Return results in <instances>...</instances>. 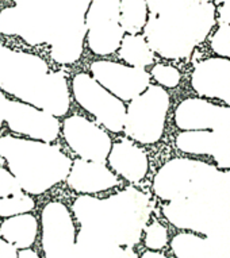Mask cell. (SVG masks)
Masks as SVG:
<instances>
[{"label": "cell", "mask_w": 230, "mask_h": 258, "mask_svg": "<svg viewBox=\"0 0 230 258\" xmlns=\"http://www.w3.org/2000/svg\"><path fill=\"white\" fill-rule=\"evenodd\" d=\"M210 46L215 54L230 59V25L221 23V26L211 37Z\"/></svg>", "instance_id": "cell-30"}, {"label": "cell", "mask_w": 230, "mask_h": 258, "mask_svg": "<svg viewBox=\"0 0 230 258\" xmlns=\"http://www.w3.org/2000/svg\"><path fill=\"white\" fill-rule=\"evenodd\" d=\"M3 96H5V93H3V92H2V89H0V99H2V98H3Z\"/></svg>", "instance_id": "cell-37"}, {"label": "cell", "mask_w": 230, "mask_h": 258, "mask_svg": "<svg viewBox=\"0 0 230 258\" xmlns=\"http://www.w3.org/2000/svg\"><path fill=\"white\" fill-rule=\"evenodd\" d=\"M3 119L10 130L30 140L53 142L60 134L61 124L54 115L25 102L0 99Z\"/></svg>", "instance_id": "cell-12"}, {"label": "cell", "mask_w": 230, "mask_h": 258, "mask_svg": "<svg viewBox=\"0 0 230 258\" xmlns=\"http://www.w3.org/2000/svg\"><path fill=\"white\" fill-rule=\"evenodd\" d=\"M38 235V220L30 214L6 218L0 224V237L10 242L17 249H27L33 246Z\"/></svg>", "instance_id": "cell-22"}, {"label": "cell", "mask_w": 230, "mask_h": 258, "mask_svg": "<svg viewBox=\"0 0 230 258\" xmlns=\"http://www.w3.org/2000/svg\"><path fill=\"white\" fill-rule=\"evenodd\" d=\"M168 243V231L160 222H153L146 227L145 245L150 250H161Z\"/></svg>", "instance_id": "cell-29"}, {"label": "cell", "mask_w": 230, "mask_h": 258, "mask_svg": "<svg viewBox=\"0 0 230 258\" xmlns=\"http://www.w3.org/2000/svg\"><path fill=\"white\" fill-rule=\"evenodd\" d=\"M210 2L213 0H146V6L149 15H164Z\"/></svg>", "instance_id": "cell-27"}, {"label": "cell", "mask_w": 230, "mask_h": 258, "mask_svg": "<svg viewBox=\"0 0 230 258\" xmlns=\"http://www.w3.org/2000/svg\"><path fill=\"white\" fill-rule=\"evenodd\" d=\"M3 123H5V119H3V111H2V106H0V127L3 126Z\"/></svg>", "instance_id": "cell-36"}, {"label": "cell", "mask_w": 230, "mask_h": 258, "mask_svg": "<svg viewBox=\"0 0 230 258\" xmlns=\"http://www.w3.org/2000/svg\"><path fill=\"white\" fill-rule=\"evenodd\" d=\"M67 184L71 189L79 194L92 195L104 192L120 185L118 177L108 169L104 162L87 161L83 158L73 161L69 170Z\"/></svg>", "instance_id": "cell-19"}, {"label": "cell", "mask_w": 230, "mask_h": 258, "mask_svg": "<svg viewBox=\"0 0 230 258\" xmlns=\"http://www.w3.org/2000/svg\"><path fill=\"white\" fill-rule=\"evenodd\" d=\"M170 247L178 258H230V241L195 234H178Z\"/></svg>", "instance_id": "cell-21"}, {"label": "cell", "mask_w": 230, "mask_h": 258, "mask_svg": "<svg viewBox=\"0 0 230 258\" xmlns=\"http://www.w3.org/2000/svg\"><path fill=\"white\" fill-rule=\"evenodd\" d=\"M175 123L183 132L213 130L230 134V107L202 98L186 99L176 107Z\"/></svg>", "instance_id": "cell-16"}, {"label": "cell", "mask_w": 230, "mask_h": 258, "mask_svg": "<svg viewBox=\"0 0 230 258\" xmlns=\"http://www.w3.org/2000/svg\"><path fill=\"white\" fill-rule=\"evenodd\" d=\"M0 258H18L17 247L3 238H0Z\"/></svg>", "instance_id": "cell-32"}, {"label": "cell", "mask_w": 230, "mask_h": 258, "mask_svg": "<svg viewBox=\"0 0 230 258\" xmlns=\"http://www.w3.org/2000/svg\"><path fill=\"white\" fill-rule=\"evenodd\" d=\"M35 202L29 195H15L0 199V218L21 215L34 210Z\"/></svg>", "instance_id": "cell-26"}, {"label": "cell", "mask_w": 230, "mask_h": 258, "mask_svg": "<svg viewBox=\"0 0 230 258\" xmlns=\"http://www.w3.org/2000/svg\"><path fill=\"white\" fill-rule=\"evenodd\" d=\"M152 76L158 84L165 88H175L182 80V73L170 65L157 63L152 69Z\"/></svg>", "instance_id": "cell-28"}, {"label": "cell", "mask_w": 230, "mask_h": 258, "mask_svg": "<svg viewBox=\"0 0 230 258\" xmlns=\"http://www.w3.org/2000/svg\"><path fill=\"white\" fill-rule=\"evenodd\" d=\"M91 73L99 84L121 100H133L150 84V75L145 69L104 59L91 63Z\"/></svg>", "instance_id": "cell-15"}, {"label": "cell", "mask_w": 230, "mask_h": 258, "mask_svg": "<svg viewBox=\"0 0 230 258\" xmlns=\"http://www.w3.org/2000/svg\"><path fill=\"white\" fill-rule=\"evenodd\" d=\"M169 104V95L164 87L149 85L126 108V136L140 144H156L164 133Z\"/></svg>", "instance_id": "cell-8"}, {"label": "cell", "mask_w": 230, "mask_h": 258, "mask_svg": "<svg viewBox=\"0 0 230 258\" xmlns=\"http://www.w3.org/2000/svg\"><path fill=\"white\" fill-rule=\"evenodd\" d=\"M72 91L79 106L90 112L107 130L112 133L124 130L126 119L125 104L94 77L87 73L76 75L72 80Z\"/></svg>", "instance_id": "cell-10"}, {"label": "cell", "mask_w": 230, "mask_h": 258, "mask_svg": "<svg viewBox=\"0 0 230 258\" xmlns=\"http://www.w3.org/2000/svg\"><path fill=\"white\" fill-rule=\"evenodd\" d=\"M87 43L98 55L112 54L125 37L121 25V0H92L85 14Z\"/></svg>", "instance_id": "cell-11"}, {"label": "cell", "mask_w": 230, "mask_h": 258, "mask_svg": "<svg viewBox=\"0 0 230 258\" xmlns=\"http://www.w3.org/2000/svg\"><path fill=\"white\" fill-rule=\"evenodd\" d=\"M153 53L144 35L128 34L121 42L120 57L125 62L136 68L145 69L148 65L153 63Z\"/></svg>", "instance_id": "cell-24"}, {"label": "cell", "mask_w": 230, "mask_h": 258, "mask_svg": "<svg viewBox=\"0 0 230 258\" xmlns=\"http://www.w3.org/2000/svg\"><path fill=\"white\" fill-rule=\"evenodd\" d=\"M21 194L22 188L14 174L5 168H0V199Z\"/></svg>", "instance_id": "cell-31"}, {"label": "cell", "mask_w": 230, "mask_h": 258, "mask_svg": "<svg viewBox=\"0 0 230 258\" xmlns=\"http://www.w3.org/2000/svg\"><path fill=\"white\" fill-rule=\"evenodd\" d=\"M0 158L30 195H41L64 181L72 166V160L51 142L11 136L0 137Z\"/></svg>", "instance_id": "cell-3"}, {"label": "cell", "mask_w": 230, "mask_h": 258, "mask_svg": "<svg viewBox=\"0 0 230 258\" xmlns=\"http://www.w3.org/2000/svg\"><path fill=\"white\" fill-rule=\"evenodd\" d=\"M176 148L188 154L211 156L222 169H230V134L210 130H190L176 137Z\"/></svg>", "instance_id": "cell-18"}, {"label": "cell", "mask_w": 230, "mask_h": 258, "mask_svg": "<svg viewBox=\"0 0 230 258\" xmlns=\"http://www.w3.org/2000/svg\"><path fill=\"white\" fill-rule=\"evenodd\" d=\"M141 258H170V257H166V255L158 253V251H156V250H149V251H145V253L142 254V257Z\"/></svg>", "instance_id": "cell-35"}, {"label": "cell", "mask_w": 230, "mask_h": 258, "mask_svg": "<svg viewBox=\"0 0 230 258\" xmlns=\"http://www.w3.org/2000/svg\"><path fill=\"white\" fill-rule=\"evenodd\" d=\"M215 6L210 3L164 15H149L144 27L150 49L168 59L190 57L215 25Z\"/></svg>", "instance_id": "cell-4"}, {"label": "cell", "mask_w": 230, "mask_h": 258, "mask_svg": "<svg viewBox=\"0 0 230 258\" xmlns=\"http://www.w3.org/2000/svg\"><path fill=\"white\" fill-rule=\"evenodd\" d=\"M67 144L77 156L87 161L104 162L112 148L110 136L90 119L72 115L63 123Z\"/></svg>", "instance_id": "cell-14"}, {"label": "cell", "mask_w": 230, "mask_h": 258, "mask_svg": "<svg viewBox=\"0 0 230 258\" xmlns=\"http://www.w3.org/2000/svg\"><path fill=\"white\" fill-rule=\"evenodd\" d=\"M18 258H41L38 255V253L37 251H34V250L31 249H21L19 251H18Z\"/></svg>", "instance_id": "cell-34"}, {"label": "cell", "mask_w": 230, "mask_h": 258, "mask_svg": "<svg viewBox=\"0 0 230 258\" xmlns=\"http://www.w3.org/2000/svg\"><path fill=\"white\" fill-rule=\"evenodd\" d=\"M219 21L230 25V0H223V5L219 10Z\"/></svg>", "instance_id": "cell-33"}, {"label": "cell", "mask_w": 230, "mask_h": 258, "mask_svg": "<svg viewBox=\"0 0 230 258\" xmlns=\"http://www.w3.org/2000/svg\"><path fill=\"white\" fill-rule=\"evenodd\" d=\"M0 89L55 118L64 116L71 106L64 73L51 71L38 55L3 45H0Z\"/></svg>", "instance_id": "cell-2"}, {"label": "cell", "mask_w": 230, "mask_h": 258, "mask_svg": "<svg viewBox=\"0 0 230 258\" xmlns=\"http://www.w3.org/2000/svg\"><path fill=\"white\" fill-rule=\"evenodd\" d=\"M148 21L146 0H121V25L129 34H137Z\"/></svg>", "instance_id": "cell-25"}, {"label": "cell", "mask_w": 230, "mask_h": 258, "mask_svg": "<svg viewBox=\"0 0 230 258\" xmlns=\"http://www.w3.org/2000/svg\"><path fill=\"white\" fill-rule=\"evenodd\" d=\"M108 164L115 173L130 182L141 181L149 169L145 152L128 140L112 145L108 154Z\"/></svg>", "instance_id": "cell-20"}, {"label": "cell", "mask_w": 230, "mask_h": 258, "mask_svg": "<svg viewBox=\"0 0 230 258\" xmlns=\"http://www.w3.org/2000/svg\"><path fill=\"white\" fill-rule=\"evenodd\" d=\"M169 223L223 241H230V173L206 189L162 208Z\"/></svg>", "instance_id": "cell-5"}, {"label": "cell", "mask_w": 230, "mask_h": 258, "mask_svg": "<svg viewBox=\"0 0 230 258\" xmlns=\"http://www.w3.org/2000/svg\"><path fill=\"white\" fill-rule=\"evenodd\" d=\"M191 85L202 98L218 99L230 106V59L210 57L198 62L192 71Z\"/></svg>", "instance_id": "cell-17"}, {"label": "cell", "mask_w": 230, "mask_h": 258, "mask_svg": "<svg viewBox=\"0 0 230 258\" xmlns=\"http://www.w3.org/2000/svg\"><path fill=\"white\" fill-rule=\"evenodd\" d=\"M0 13V33L18 35L30 45L49 43L57 23V0H14Z\"/></svg>", "instance_id": "cell-7"}, {"label": "cell", "mask_w": 230, "mask_h": 258, "mask_svg": "<svg viewBox=\"0 0 230 258\" xmlns=\"http://www.w3.org/2000/svg\"><path fill=\"white\" fill-rule=\"evenodd\" d=\"M41 223L45 258H77L76 227L64 204L47 203L42 210Z\"/></svg>", "instance_id": "cell-13"}, {"label": "cell", "mask_w": 230, "mask_h": 258, "mask_svg": "<svg viewBox=\"0 0 230 258\" xmlns=\"http://www.w3.org/2000/svg\"><path fill=\"white\" fill-rule=\"evenodd\" d=\"M92 0H57V25L50 41V55L55 62H76L83 54L85 14Z\"/></svg>", "instance_id": "cell-9"}, {"label": "cell", "mask_w": 230, "mask_h": 258, "mask_svg": "<svg viewBox=\"0 0 230 258\" xmlns=\"http://www.w3.org/2000/svg\"><path fill=\"white\" fill-rule=\"evenodd\" d=\"M72 210L80 230L108 243L133 247L142 237L152 204L146 194L129 186L106 199L79 196Z\"/></svg>", "instance_id": "cell-1"}, {"label": "cell", "mask_w": 230, "mask_h": 258, "mask_svg": "<svg viewBox=\"0 0 230 258\" xmlns=\"http://www.w3.org/2000/svg\"><path fill=\"white\" fill-rule=\"evenodd\" d=\"M77 258H138L132 247L108 243L79 230L76 234Z\"/></svg>", "instance_id": "cell-23"}, {"label": "cell", "mask_w": 230, "mask_h": 258, "mask_svg": "<svg viewBox=\"0 0 230 258\" xmlns=\"http://www.w3.org/2000/svg\"><path fill=\"white\" fill-rule=\"evenodd\" d=\"M226 174L227 172L203 161L174 158L158 169L153 178V190L160 199L174 202L206 189Z\"/></svg>", "instance_id": "cell-6"}]
</instances>
